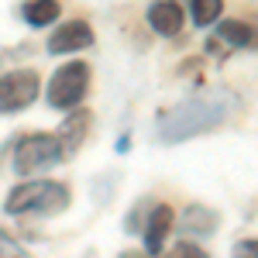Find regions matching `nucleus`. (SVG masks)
Masks as SVG:
<instances>
[{"label":"nucleus","instance_id":"nucleus-15","mask_svg":"<svg viewBox=\"0 0 258 258\" xmlns=\"http://www.w3.org/2000/svg\"><path fill=\"white\" fill-rule=\"evenodd\" d=\"M165 258H210V255H207V251H203L200 244H189V241H179V244H176V248H172V251H169Z\"/></svg>","mask_w":258,"mask_h":258},{"label":"nucleus","instance_id":"nucleus-14","mask_svg":"<svg viewBox=\"0 0 258 258\" xmlns=\"http://www.w3.org/2000/svg\"><path fill=\"white\" fill-rule=\"evenodd\" d=\"M0 258H31V251H28L11 231L0 227Z\"/></svg>","mask_w":258,"mask_h":258},{"label":"nucleus","instance_id":"nucleus-7","mask_svg":"<svg viewBox=\"0 0 258 258\" xmlns=\"http://www.w3.org/2000/svg\"><path fill=\"white\" fill-rule=\"evenodd\" d=\"M172 224H176V214H172L169 203L152 207L148 224H145V251H148V255H162V251H165V238H169Z\"/></svg>","mask_w":258,"mask_h":258},{"label":"nucleus","instance_id":"nucleus-9","mask_svg":"<svg viewBox=\"0 0 258 258\" xmlns=\"http://www.w3.org/2000/svg\"><path fill=\"white\" fill-rule=\"evenodd\" d=\"M220 227V214L217 210H210V207H203V203H189L186 210H182V231H189V234H214Z\"/></svg>","mask_w":258,"mask_h":258},{"label":"nucleus","instance_id":"nucleus-8","mask_svg":"<svg viewBox=\"0 0 258 258\" xmlns=\"http://www.w3.org/2000/svg\"><path fill=\"white\" fill-rule=\"evenodd\" d=\"M148 24H152V31H159V35H165V38H172V35H179L182 31V24H186V18H182V7H179L176 0H155L152 7H148Z\"/></svg>","mask_w":258,"mask_h":258},{"label":"nucleus","instance_id":"nucleus-5","mask_svg":"<svg viewBox=\"0 0 258 258\" xmlns=\"http://www.w3.org/2000/svg\"><path fill=\"white\" fill-rule=\"evenodd\" d=\"M41 80L35 69H14L0 76V114H18L38 100Z\"/></svg>","mask_w":258,"mask_h":258},{"label":"nucleus","instance_id":"nucleus-3","mask_svg":"<svg viewBox=\"0 0 258 258\" xmlns=\"http://www.w3.org/2000/svg\"><path fill=\"white\" fill-rule=\"evenodd\" d=\"M62 155L66 152H62L59 135H45V131L24 135L18 141V148H14V172L31 179V176H38V172H45V169H52V165H59Z\"/></svg>","mask_w":258,"mask_h":258},{"label":"nucleus","instance_id":"nucleus-4","mask_svg":"<svg viewBox=\"0 0 258 258\" xmlns=\"http://www.w3.org/2000/svg\"><path fill=\"white\" fill-rule=\"evenodd\" d=\"M86 90H90V66L86 62H66L62 69L52 73L45 100L52 110H73V107H80Z\"/></svg>","mask_w":258,"mask_h":258},{"label":"nucleus","instance_id":"nucleus-1","mask_svg":"<svg viewBox=\"0 0 258 258\" xmlns=\"http://www.w3.org/2000/svg\"><path fill=\"white\" fill-rule=\"evenodd\" d=\"M238 110V97L227 93V90H207L197 97L176 103L172 110H165L155 124V135L162 145H179V141H189L197 135H207L220 127L224 120Z\"/></svg>","mask_w":258,"mask_h":258},{"label":"nucleus","instance_id":"nucleus-17","mask_svg":"<svg viewBox=\"0 0 258 258\" xmlns=\"http://www.w3.org/2000/svg\"><path fill=\"white\" fill-rule=\"evenodd\" d=\"M120 258H145V255H138V251H124Z\"/></svg>","mask_w":258,"mask_h":258},{"label":"nucleus","instance_id":"nucleus-2","mask_svg":"<svg viewBox=\"0 0 258 258\" xmlns=\"http://www.w3.org/2000/svg\"><path fill=\"white\" fill-rule=\"evenodd\" d=\"M69 186L66 182H55V179H28L14 186L7 200H4V210L7 214H41V217H52V214H62L69 207Z\"/></svg>","mask_w":258,"mask_h":258},{"label":"nucleus","instance_id":"nucleus-10","mask_svg":"<svg viewBox=\"0 0 258 258\" xmlns=\"http://www.w3.org/2000/svg\"><path fill=\"white\" fill-rule=\"evenodd\" d=\"M86 127H90V110H73V117H66V124H62V131H59V141H62L66 155L80 152L83 138H86Z\"/></svg>","mask_w":258,"mask_h":258},{"label":"nucleus","instance_id":"nucleus-16","mask_svg":"<svg viewBox=\"0 0 258 258\" xmlns=\"http://www.w3.org/2000/svg\"><path fill=\"white\" fill-rule=\"evenodd\" d=\"M234 258H258V241H244L234 248Z\"/></svg>","mask_w":258,"mask_h":258},{"label":"nucleus","instance_id":"nucleus-13","mask_svg":"<svg viewBox=\"0 0 258 258\" xmlns=\"http://www.w3.org/2000/svg\"><path fill=\"white\" fill-rule=\"evenodd\" d=\"M217 31H220V38L231 41V45H251V28L244 21H224Z\"/></svg>","mask_w":258,"mask_h":258},{"label":"nucleus","instance_id":"nucleus-11","mask_svg":"<svg viewBox=\"0 0 258 258\" xmlns=\"http://www.w3.org/2000/svg\"><path fill=\"white\" fill-rule=\"evenodd\" d=\"M62 14L59 0H28L24 7H21V18L28 28H48V24H55Z\"/></svg>","mask_w":258,"mask_h":258},{"label":"nucleus","instance_id":"nucleus-6","mask_svg":"<svg viewBox=\"0 0 258 258\" xmlns=\"http://www.w3.org/2000/svg\"><path fill=\"white\" fill-rule=\"evenodd\" d=\"M93 45V28L86 21H66L48 38V55H73Z\"/></svg>","mask_w":258,"mask_h":258},{"label":"nucleus","instance_id":"nucleus-12","mask_svg":"<svg viewBox=\"0 0 258 258\" xmlns=\"http://www.w3.org/2000/svg\"><path fill=\"white\" fill-rule=\"evenodd\" d=\"M189 11H193V21L200 28H210L224 14V0H189Z\"/></svg>","mask_w":258,"mask_h":258}]
</instances>
